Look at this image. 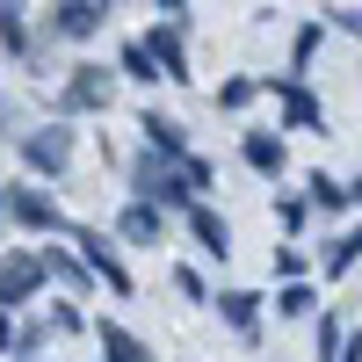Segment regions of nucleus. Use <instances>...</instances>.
<instances>
[{
    "label": "nucleus",
    "instance_id": "f257e3e1",
    "mask_svg": "<svg viewBox=\"0 0 362 362\" xmlns=\"http://www.w3.org/2000/svg\"><path fill=\"white\" fill-rule=\"evenodd\" d=\"M80 254H87V268H95V276H102L109 290H131V268L116 261V247H109V239H95V232H80Z\"/></svg>",
    "mask_w": 362,
    "mask_h": 362
},
{
    "label": "nucleus",
    "instance_id": "f03ea898",
    "mask_svg": "<svg viewBox=\"0 0 362 362\" xmlns=\"http://www.w3.org/2000/svg\"><path fill=\"white\" fill-rule=\"evenodd\" d=\"M66 153H73V145H66V131H58V124L22 138V160H29V167H44V174H58V167H66Z\"/></svg>",
    "mask_w": 362,
    "mask_h": 362
},
{
    "label": "nucleus",
    "instance_id": "7ed1b4c3",
    "mask_svg": "<svg viewBox=\"0 0 362 362\" xmlns=\"http://www.w3.org/2000/svg\"><path fill=\"white\" fill-rule=\"evenodd\" d=\"M37 283H44V261H37V254H29V261H8V268H0V312H8L15 297H29Z\"/></svg>",
    "mask_w": 362,
    "mask_h": 362
},
{
    "label": "nucleus",
    "instance_id": "20e7f679",
    "mask_svg": "<svg viewBox=\"0 0 362 362\" xmlns=\"http://www.w3.org/2000/svg\"><path fill=\"white\" fill-rule=\"evenodd\" d=\"M218 312H225V326H232L239 341H254V334H261V297L232 290V297H218Z\"/></svg>",
    "mask_w": 362,
    "mask_h": 362
},
{
    "label": "nucleus",
    "instance_id": "39448f33",
    "mask_svg": "<svg viewBox=\"0 0 362 362\" xmlns=\"http://www.w3.org/2000/svg\"><path fill=\"white\" fill-rule=\"evenodd\" d=\"M145 51H153V66H160L167 80H189V58H181V37H174V22H160V29H153V44H145Z\"/></svg>",
    "mask_w": 362,
    "mask_h": 362
},
{
    "label": "nucleus",
    "instance_id": "423d86ee",
    "mask_svg": "<svg viewBox=\"0 0 362 362\" xmlns=\"http://www.w3.org/2000/svg\"><path fill=\"white\" fill-rule=\"evenodd\" d=\"M51 22H58V29H66V37H95V29H102V22H109V15H102V8H95V0H73V8H58V15H51Z\"/></svg>",
    "mask_w": 362,
    "mask_h": 362
},
{
    "label": "nucleus",
    "instance_id": "0eeeda50",
    "mask_svg": "<svg viewBox=\"0 0 362 362\" xmlns=\"http://www.w3.org/2000/svg\"><path fill=\"white\" fill-rule=\"evenodd\" d=\"M189 225H196V239H203V247L218 254V261L232 254V232H225V218H218V210H203V203H196V210H189Z\"/></svg>",
    "mask_w": 362,
    "mask_h": 362
},
{
    "label": "nucleus",
    "instance_id": "6e6552de",
    "mask_svg": "<svg viewBox=\"0 0 362 362\" xmlns=\"http://www.w3.org/2000/svg\"><path fill=\"white\" fill-rule=\"evenodd\" d=\"M102 95H109V73H95V66H80L73 87H66V102H73V109H95Z\"/></svg>",
    "mask_w": 362,
    "mask_h": 362
},
{
    "label": "nucleus",
    "instance_id": "1a4fd4ad",
    "mask_svg": "<svg viewBox=\"0 0 362 362\" xmlns=\"http://www.w3.org/2000/svg\"><path fill=\"white\" fill-rule=\"evenodd\" d=\"M247 167L283 174V138H276V131H254V138H247Z\"/></svg>",
    "mask_w": 362,
    "mask_h": 362
},
{
    "label": "nucleus",
    "instance_id": "9d476101",
    "mask_svg": "<svg viewBox=\"0 0 362 362\" xmlns=\"http://www.w3.org/2000/svg\"><path fill=\"white\" fill-rule=\"evenodd\" d=\"M276 95H283V109H290V124H319V102L305 95V80H276Z\"/></svg>",
    "mask_w": 362,
    "mask_h": 362
},
{
    "label": "nucleus",
    "instance_id": "9b49d317",
    "mask_svg": "<svg viewBox=\"0 0 362 362\" xmlns=\"http://www.w3.org/2000/svg\"><path fill=\"white\" fill-rule=\"evenodd\" d=\"M319 261H326V276H348V268H355V261H362V225H355V232H348V239H334V247H326V254H319Z\"/></svg>",
    "mask_w": 362,
    "mask_h": 362
},
{
    "label": "nucleus",
    "instance_id": "f8f14e48",
    "mask_svg": "<svg viewBox=\"0 0 362 362\" xmlns=\"http://www.w3.org/2000/svg\"><path fill=\"white\" fill-rule=\"evenodd\" d=\"M145 138H153V153L181 160V124H167V116H145ZM181 167H189V160H181Z\"/></svg>",
    "mask_w": 362,
    "mask_h": 362
},
{
    "label": "nucleus",
    "instance_id": "ddd939ff",
    "mask_svg": "<svg viewBox=\"0 0 362 362\" xmlns=\"http://www.w3.org/2000/svg\"><path fill=\"white\" fill-rule=\"evenodd\" d=\"M102 348H109V362H153V355L124 334V326H102Z\"/></svg>",
    "mask_w": 362,
    "mask_h": 362
},
{
    "label": "nucleus",
    "instance_id": "4468645a",
    "mask_svg": "<svg viewBox=\"0 0 362 362\" xmlns=\"http://www.w3.org/2000/svg\"><path fill=\"white\" fill-rule=\"evenodd\" d=\"M124 239H138V247H153V239H160V218H153V210H124Z\"/></svg>",
    "mask_w": 362,
    "mask_h": 362
},
{
    "label": "nucleus",
    "instance_id": "2eb2a0df",
    "mask_svg": "<svg viewBox=\"0 0 362 362\" xmlns=\"http://www.w3.org/2000/svg\"><path fill=\"white\" fill-rule=\"evenodd\" d=\"M305 312H312V290L305 283H283L276 290V319H305Z\"/></svg>",
    "mask_w": 362,
    "mask_h": 362
},
{
    "label": "nucleus",
    "instance_id": "dca6fc26",
    "mask_svg": "<svg viewBox=\"0 0 362 362\" xmlns=\"http://www.w3.org/2000/svg\"><path fill=\"white\" fill-rule=\"evenodd\" d=\"M312 203H319V210H348L355 196L341 189V181H334V174H312Z\"/></svg>",
    "mask_w": 362,
    "mask_h": 362
},
{
    "label": "nucleus",
    "instance_id": "f3484780",
    "mask_svg": "<svg viewBox=\"0 0 362 362\" xmlns=\"http://www.w3.org/2000/svg\"><path fill=\"white\" fill-rule=\"evenodd\" d=\"M15 218H22V225H44V232H51V225H58V210H51L44 196H15Z\"/></svg>",
    "mask_w": 362,
    "mask_h": 362
},
{
    "label": "nucleus",
    "instance_id": "a211bd4d",
    "mask_svg": "<svg viewBox=\"0 0 362 362\" xmlns=\"http://www.w3.org/2000/svg\"><path fill=\"white\" fill-rule=\"evenodd\" d=\"M341 348H348V334H341V319L326 312V319H319V362H334Z\"/></svg>",
    "mask_w": 362,
    "mask_h": 362
},
{
    "label": "nucleus",
    "instance_id": "6ab92c4d",
    "mask_svg": "<svg viewBox=\"0 0 362 362\" xmlns=\"http://www.w3.org/2000/svg\"><path fill=\"white\" fill-rule=\"evenodd\" d=\"M124 73H131V80H160V66H153V51H145V44L124 51Z\"/></svg>",
    "mask_w": 362,
    "mask_h": 362
},
{
    "label": "nucleus",
    "instance_id": "aec40b11",
    "mask_svg": "<svg viewBox=\"0 0 362 362\" xmlns=\"http://www.w3.org/2000/svg\"><path fill=\"white\" fill-rule=\"evenodd\" d=\"M218 102H225V109H247V102H254V80H225Z\"/></svg>",
    "mask_w": 362,
    "mask_h": 362
},
{
    "label": "nucleus",
    "instance_id": "412c9836",
    "mask_svg": "<svg viewBox=\"0 0 362 362\" xmlns=\"http://www.w3.org/2000/svg\"><path fill=\"white\" fill-rule=\"evenodd\" d=\"M0 37H8V44H22V15H15V8H0Z\"/></svg>",
    "mask_w": 362,
    "mask_h": 362
},
{
    "label": "nucleus",
    "instance_id": "4be33fe9",
    "mask_svg": "<svg viewBox=\"0 0 362 362\" xmlns=\"http://www.w3.org/2000/svg\"><path fill=\"white\" fill-rule=\"evenodd\" d=\"M334 22H341V29H348V37H362V15H334Z\"/></svg>",
    "mask_w": 362,
    "mask_h": 362
},
{
    "label": "nucleus",
    "instance_id": "5701e85b",
    "mask_svg": "<svg viewBox=\"0 0 362 362\" xmlns=\"http://www.w3.org/2000/svg\"><path fill=\"white\" fill-rule=\"evenodd\" d=\"M8 341H15V326H8V312H0V348H8Z\"/></svg>",
    "mask_w": 362,
    "mask_h": 362
}]
</instances>
